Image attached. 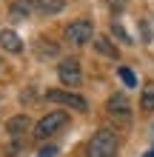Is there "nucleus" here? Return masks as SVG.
<instances>
[{
    "mask_svg": "<svg viewBox=\"0 0 154 157\" xmlns=\"http://www.w3.org/2000/svg\"><path fill=\"white\" fill-rule=\"evenodd\" d=\"M92 37H94V26H92V20H86V17H80V20L66 26V40L71 46H86Z\"/></svg>",
    "mask_w": 154,
    "mask_h": 157,
    "instance_id": "obj_4",
    "label": "nucleus"
},
{
    "mask_svg": "<svg viewBox=\"0 0 154 157\" xmlns=\"http://www.w3.org/2000/svg\"><path fill=\"white\" fill-rule=\"evenodd\" d=\"M46 100H54V103H60V106H71L74 112H88L86 97L77 94V91H69V89H49Z\"/></svg>",
    "mask_w": 154,
    "mask_h": 157,
    "instance_id": "obj_3",
    "label": "nucleus"
},
{
    "mask_svg": "<svg viewBox=\"0 0 154 157\" xmlns=\"http://www.w3.org/2000/svg\"><path fill=\"white\" fill-rule=\"evenodd\" d=\"M0 49H3V52H12V54H20L23 52V40L17 37L12 29H3V32H0Z\"/></svg>",
    "mask_w": 154,
    "mask_h": 157,
    "instance_id": "obj_7",
    "label": "nucleus"
},
{
    "mask_svg": "<svg viewBox=\"0 0 154 157\" xmlns=\"http://www.w3.org/2000/svg\"><path fill=\"white\" fill-rule=\"evenodd\" d=\"M12 17H29L32 14V9H37L34 6V0H12Z\"/></svg>",
    "mask_w": 154,
    "mask_h": 157,
    "instance_id": "obj_11",
    "label": "nucleus"
},
{
    "mask_svg": "<svg viewBox=\"0 0 154 157\" xmlns=\"http://www.w3.org/2000/svg\"><path fill=\"white\" fill-rule=\"evenodd\" d=\"M37 49H40V54H43V57H54V54H57V43H46V40H40L37 43Z\"/></svg>",
    "mask_w": 154,
    "mask_h": 157,
    "instance_id": "obj_14",
    "label": "nucleus"
},
{
    "mask_svg": "<svg viewBox=\"0 0 154 157\" xmlns=\"http://www.w3.org/2000/svg\"><path fill=\"white\" fill-rule=\"evenodd\" d=\"M140 109H143V112H154V83H146V86H143Z\"/></svg>",
    "mask_w": 154,
    "mask_h": 157,
    "instance_id": "obj_12",
    "label": "nucleus"
},
{
    "mask_svg": "<svg viewBox=\"0 0 154 157\" xmlns=\"http://www.w3.org/2000/svg\"><path fill=\"white\" fill-rule=\"evenodd\" d=\"M111 32H114V37H120L123 43H131V37H129V34H126V29H123L120 23H111Z\"/></svg>",
    "mask_w": 154,
    "mask_h": 157,
    "instance_id": "obj_15",
    "label": "nucleus"
},
{
    "mask_svg": "<svg viewBox=\"0 0 154 157\" xmlns=\"http://www.w3.org/2000/svg\"><path fill=\"white\" fill-rule=\"evenodd\" d=\"M146 157H154V149H151V151H148V154H146Z\"/></svg>",
    "mask_w": 154,
    "mask_h": 157,
    "instance_id": "obj_18",
    "label": "nucleus"
},
{
    "mask_svg": "<svg viewBox=\"0 0 154 157\" xmlns=\"http://www.w3.org/2000/svg\"><path fill=\"white\" fill-rule=\"evenodd\" d=\"M57 77L63 86H69V89H77L80 83H83V69H80V63L74 57H69V60H63L60 66H57Z\"/></svg>",
    "mask_w": 154,
    "mask_h": 157,
    "instance_id": "obj_6",
    "label": "nucleus"
},
{
    "mask_svg": "<svg viewBox=\"0 0 154 157\" xmlns=\"http://www.w3.org/2000/svg\"><path fill=\"white\" fill-rule=\"evenodd\" d=\"M106 3H108V9H111V12H117V14H120V12H126L129 0H106Z\"/></svg>",
    "mask_w": 154,
    "mask_h": 157,
    "instance_id": "obj_16",
    "label": "nucleus"
},
{
    "mask_svg": "<svg viewBox=\"0 0 154 157\" xmlns=\"http://www.w3.org/2000/svg\"><path fill=\"white\" fill-rule=\"evenodd\" d=\"M54 154H57V146H46V149H40L37 157H54Z\"/></svg>",
    "mask_w": 154,
    "mask_h": 157,
    "instance_id": "obj_17",
    "label": "nucleus"
},
{
    "mask_svg": "<svg viewBox=\"0 0 154 157\" xmlns=\"http://www.w3.org/2000/svg\"><path fill=\"white\" fill-rule=\"evenodd\" d=\"M29 123H32V120L26 117V114H14V117L6 123V128H9V134H12V137H17V134H23L26 128H29Z\"/></svg>",
    "mask_w": 154,
    "mask_h": 157,
    "instance_id": "obj_10",
    "label": "nucleus"
},
{
    "mask_svg": "<svg viewBox=\"0 0 154 157\" xmlns=\"http://www.w3.org/2000/svg\"><path fill=\"white\" fill-rule=\"evenodd\" d=\"M117 134L111 128H100V132H94V137L88 140L86 146V157H117Z\"/></svg>",
    "mask_w": 154,
    "mask_h": 157,
    "instance_id": "obj_1",
    "label": "nucleus"
},
{
    "mask_svg": "<svg viewBox=\"0 0 154 157\" xmlns=\"http://www.w3.org/2000/svg\"><path fill=\"white\" fill-rule=\"evenodd\" d=\"M106 112H108V117L120 120V123H131V117H134L129 97H126V94H117V91L106 100Z\"/></svg>",
    "mask_w": 154,
    "mask_h": 157,
    "instance_id": "obj_5",
    "label": "nucleus"
},
{
    "mask_svg": "<svg viewBox=\"0 0 154 157\" xmlns=\"http://www.w3.org/2000/svg\"><path fill=\"white\" fill-rule=\"evenodd\" d=\"M94 52L103 54V57H111V60L120 54V52H117V46L108 40V37H103V34H97V37H94Z\"/></svg>",
    "mask_w": 154,
    "mask_h": 157,
    "instance_id": "obj_8",
    "label": "nucleus"
},
{
    "mask_svg": "<svg viewBox=\"0 0 154 157\" xmlns=\"http://www.w3.org/2000/svg\"><path fill=\"white\" fill-rule=\"evenodd\" d=\"M69 123V114L66 112H49L40 117V123L34 126V140H49L54 132H60L63 126Z\"/></svg>",
    "mask_w": 154,
    "mask_h": 157,
    "instance_id": "obj_2",
    "label": "nucleus"
},
{
    "mask_svg": "<svg viewBox=\"0 0 154 157\" xmlns=\"http://www.w3.org/2000/svg\"><path fill=\"white\" fill-rule=\"evenodd\" d=\"M40 14H60L66 9V0H34Z\"/></svg>",
    "mask_w": 154,
    "mask_h": 157,
    "instance_id": "obj_9",
    "label": "nucleus"
},
{
    "mask_svg": "<svg viewBox=\"0 0 154 157\" xmlns=\"http://www.w3.org/2000/svg\"><path fill=\"white\" fill-rule=\"evenodd\" d=\"M117 75H120V80L126 83V86H137V75H134L129 66H120V69H117Z\"/></svg>",
    "mask_w": 154,
    "mask_h": 157,
    "instance_id": "obj_13",
    "label": "nucleus"
}]
</instances>
